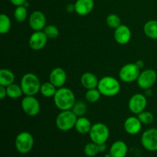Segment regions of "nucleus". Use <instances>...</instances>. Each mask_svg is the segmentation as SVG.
Masks as SVG:
<instances>
[{"instance_id": "72a5a7b5", "label": "nucleus", "mask_w": 157, "mask_h": 157, "mask_svg": "<svg viewBox=\"0 0 157 157\" xmlns=\"http://www.w3.org/2000/svg\"><path fill=\"white\" fill-rule=\"evenodd\" d=\"M9 1L15 6H23L27 0H9Z\"/></svg>"}, {"instance_id": "412c9836", "label": "nucleus", "mask_w": 157, "mask_h": 157, "mask_svg": "<svg viewBox=\"0 0 157 157\" xmlns=\"http://www.w3.org/2000/svg\"><path fill=\"white\" fill-rule=\"evenodd\" d=\"M15 81V75L12 71L3 68L0 70V85L8 87Z\"/></svg>"}, {"instance_id": "a878e982", "label": "nucleus", "mask_w": 157, "mask_h": 157, "mask_svg": "<svg viewBox=\"0 0 157 157\" xmlns=\"http://www.w3.org/2000/svg\"><path fill=\"white\" fill-rule=\"evenodd\" d=\"M101 94L98 88H94L87 90L85 94V99L86 101L90 104H94L98 101L101 98Z\"/></svg>"}, {"instance_id": "c9c22d12", "label": "nucleus", "mask_w": 157, "mask_h": 157, "mask_svg": "<svg viewBox=\"0 0 157 157\" xmlns=\"http://www.w3.org/2000/svg\"><path fill=\"white\" fill-rule=\"evenodd\" d=\"M98 148H99L100 153H104L107 150V146H106L105 144H98Z\"/></svg>"}, {"instance_id": "5701e85b", "label": "nucleus", "mask_w": 157, "mask_h": 157, "mask_svg": "<svg viewBox=\"0 0 157 157\" xmlns=\"http://www.w3.org/2000/svg\"><path fill=\"white\" fill-rule=\"evenodd\" d=\"M57 91V87L53 84L48 81L41 85L40 93L45 98H53Z\"/></svg>"}, {"instance_id": "aec40b11", "label": "nucleus", "mask_w": 157, "mask_h": 157, "mask_svg": "<svg viewBox=\"0 0 157 157\" xmlns=\"http://www.w3.org/2000/svg\"><path fill=\"white\" fill-rule=\"evenodd\" d=\"M92 126L93 125L91 124L90 120L85 117H80L77 119L75 128L78 133L84 135L90 133Z\"/></svg>"}, {"instance_id": "dca6fc26", "label": "nucleus", "mask_w": 157, "mask_h": 157, "mask_svg": "<svg viewBox=\"0 0 157 157\" xmlns=\"http://www.w3.org/2000/svg\"><path fill=\"white\" fill-rule=\"evenodd\" d=\"M142 124L137 117H129L124 122V130L128 134L136 135L141 130Z\"/></svg>"}, {"instance_id": "c85d7f7f", "label": "nucleus", "mask_w": 157, "mask_h": 157, "mask_svg": "<svg viewBox=\"0 0 157 157\" xmlns=\"http://www.w3.org/2000/svg\"><path fill=\"white\" fill-rule=\"evenodd\" d=\"M71 110L78 117H84V115L87 112V106L84 104V101H76L75 105L72 107Z\"/></svg>"}, {"instance_id": "473e14b6", "label": "nucleus", "mask_w": 157, "mask_h": 157, "mask_svg": "<svg viewBox=\"0 0 157 157\" xmlns=\"http://www.w3.org/2000/svg\"><path fill=\"white\" fill-rule=\"evenodd\" d=\"M7 96V91H6V87L0 85V99L3 100Z\"/></svg>"}, {"instance_id": "cd10ccee", "label": "nucleus", "mask_w": 157, "mask_h": 157, "mask_svg": "<svg viewBox=\"0 0 157 157\" xmlns=\"http://www.w3.org/2000/svg\"><path fill=\"white\" fill-rule=\"evenodd\" d=\"M84 154L88 157H94L100 153L98 144L91 142L86 144L84 148Z\"/></svg>"}, {"instance_id": "6e6552de", "label": "nucleus", "mask_w": 157, "mask_h": 157, "mask_svg": "<svg viewBox=\"0 0 157 157\" xmlns=\"http://www.w3.org/2000/svg\"><path fill=\"white\" fill-rule=\"evenodd\" d=\"M141 144L148 151H157V129L150 128L144 131L141 136Z\"/></svg>"}, {"instance_id": "a211bd4d", "label": "nucleus", "mask_w": 157, "mask_h": 157, "mask_svg": "<svg viewBox=\"0 0 157 157\" xmlns=\"http://www.w3.org/2000/svg\"><path fill=\"white\" fill-rule=\"evenodd\" d=\"M109 153L111 157H126L128 153V147L124 141H115L110 147Z\"/></svg>"}, {"instance_id": "4468645a", "label": "nucleus", "mask_w": 157, "mask_h": 157, "mask_svg": "<svg viewBox=\"0 0 157 157\" xmlns=\"http://www.w3.org/2000/svg\"><path fill=\"white\" fill-rule=\"evenodd\" d=\"M67 81V74L61 67H55L49 75V81L57 88L62 87Z\"/></svg>"}, {"instance_id": "2f4dec72", "label": "nucleus", "mask_w": 157, "mask_h": 157, "mask_svg": "<svg viewBox=\"0 0 157 157\" xmlns=\"http://www.w3.org/2000/svg\"><path fill=\"white\" fill-rule=\"evenodd\" d=\"M43 32L47 35L48 38H51V39L57 38L59 35V30H58V27L54 25H49L45 26V28L43 29Z\"/></svg>"}, {"instance_id": "e433bc0d", "label": "nucleus", "mask_w": 157, "mask_h": 157, "mask_svg": "<svg viewBox=\"0 0 157 157\" xmlns=\"http://www.w3.org/2000/svg\"><path fill=\"white\" fill-rule=\"evenodd\" d=\"M136 64L138 66V67H139L140 69H141V68H143V67H144V62L142 61V60H139V61H136Z\"/></svg>"}, {"instance_id": "6ab92c4d", "label": "nucleus", "mask_w": 157, "mask_h": 157, "mask_svg": "<svg viewBox=\"0 0 157 157\" xmlns=\"http://www.w3.org/2000/svg\"><path fill=\"white\" fill-rule=\"evenodd\" d=\"M81 82L83 87L87 90L98 88L99 80L95 75L91 72H85L81 78Z\"/></svg>"}, {"instance_id": "c756f323", "label": "nucleus", "mask_w": 157, "mask_h": 157, "mask_svg": "<svg viewBox=\"0 0 157 157\" xmlns=\"http://www.w3.org/2000/svg\"><path fill=\"white\" fill-rule=\"evenodd\" d=\"M106 22L109 27L116 29L121 25V19L116 14H110L107 17Z\"/></svg>"}, {"instance_id": "39448f33", "label": "nucleus", "mask_w": 157, "mask_h": 157, "mask_svg": "<svg viewBox=\"0 0 157 157\" xmlns=\"http://www.w3.org/2000/svg\"><path fill=\"white\" fill-rule=\"evenodd\" d=\"M88 134L91 142L97 144H106L110 136V130L104 124L97 123L92 126Z\"/></svg>"}, {"instance_id": "423d86ee", "label": "nucleus", "mask_w": 157, "mask_h": 157, "mask_svg": "<svg viewBox=\"0 0 157 157\" xmlns=\"http://www.w3.org/2000/svg\"><path fill=\"white\" fill-rule=\"evenodd\" d=\"M15 149L21 154H27L34 147L33 136L29 132H21L17 135L15 140Z\"/></svg>"}, {"instance_id": "9d476101", "label": "nucleus", "mask_w": 157, "mask_h": 157, "mask_svg": "<svg viewBox=\"0 0 157 157\" xmlns=\"http://www.w3.org/2000/svg\"><path fill=\"white\" fill-rule=\"evenodd\" d=\"M21 109L29 117H35L41 109L39 101L34 96H25L21 101Z\"/></svg>"}, {"instance_id": "9b49d317", "label": "nucleus", "mask_w": 157, "mask_h": 157, "mask_svg": "<svg viewBox=\"0 0 157 157\" xmlns=\"http://www.w3.org/2000/svg\"><path fill=\"white\" fill-rule=\"evenodd\" d=\"M147 106V97L142 94H135L129 100V109L133 114L137 115L145 110Z\"/></svg>"}, {"instance_id": "7c9ffc66", "label": "nucleus", "mask_w": 157, "mask_h": 157, "mask_svg": "<svg viewBox=\"0 0 157 157\" xmlns=\"http://www.w3.org/2000/svg\"><path fill=\"white\" fill-rule=\"evenodd\" d=\"M137 117L143 124H150L154 121V116L150 111L144 110L143 112L137 114Z\"/></svg>"}, {"instance_id": "0eeeda50", "label": "nucleus", "mask_w": 157, "mask_h": 157, "mask_svg": "<svg viewBox=\"0 0 157 157\" xmlns=\"http://www.w3.org/2000/svg\"><path fill=\"white\" fill-rule=\"evenodd\" d=\"M140 74V69L136 63H129L121 68L119 71V78L125 83H131L136 81Z\"/></svg>"}, {"instance_id": "20e7f679", "label": "nucleus", "mask_w": 157, "mask_h": 157, "mask_svg": "<svg viewBox=\"0 0 157 157\" xmlns=\"http://www.w3.org/2000/svg\"><path fill=\"white\" fill-rule=\"evenodd\" d=\"M78 117L71 110H61L56 117V126L61 131H69L75 127Z\"/></svg>"}, {"instance_id": "ea45409f", "label": "nucleus", "mask_w": 157, "mask_h": 157, "mask_svg": "<svg viewBox=\"0 0 157 157\" xmlns=\"http://www.w3.org/2000/svg\"><path fill=\"white\" fill-rule=\"evenodd\" d=\"M104 157H111V155L110 154V153H107V154H106L105 156H104Z\"/></svg>"}, {"instance_id": "f257e3e1", "label": "nucleus", "mask_w": 157, "mask_h": 157, "mask_svg": "<svg viewBox=\"0 0 157 157\" xmlns=\"http://www.w3.org/2000/svg\"><path fill=\"white\" fill-rule=\"evenodd\" d=\"M55 106L60 110H71L76 102L74 92L67 87H60L53 97Z\"/></svg>"}, {"instance_id": "7ed1b4c3", "label": "nucleus", "mask_w": 157, "mask_h": 157, "mask_svg": "<svg viewBox=\"0 0 157 157\" xmlns=\"http://www.w3.org/2000/svg\"><path fill=\"white\" fill-rule=\"evenodd\" d=\"M98 89L104 96L113 97L121 90V84L113 77L105 76L99 80Z\"/></svg>"}, {"instance_id": "4be33fe9", "label": "nucleus", "mask_w": 157, "mask_h": 157, "mask_svg": "<svg viewBox=\"0 0 157 157\" xmlns=\"http://www.w3.org/2000/svg\"><path fill=\"white\" fill-rule=\"evenodd\" d=\"M144 32L148 38L157 39V20H150L144 26Z\"/></svg>"}, {"instance_id": "ddd939ff", "label": "nucleus", "mask_w": 157, "mask_h": 157, "mask_svg": "<svg viewBox=\"0 0 157 157\" xmlns=\"http://www.w3.org/2000/svg\"><path fill=\"white\" fill-rule=\"evenodd\" d=\"M48 39V38L43 31H37L32 33L29 38V46L33 50L39 51L46 45Z\"/></svg>"}, {"instance_id": "4c0bfd02", "label": "nucleus", "mask_w": 157, "mask_h": 157, "mask_svg": "<svg viewBox=\"0 0 157 157\" xmlns=\"http://www.w3.org/2000/svg\"><path fill=\"white\" fill-rule=\"evenodd\" d=\"M152 95V90H150V88L147 89L145 90V96L146 97H150Z\"/></svg>"}, {"instance_id": "58836bf2", "label": "nucleus", "mask_w": 157, "mask_h": 157, "mask_svg": "<svg viewBox=\"0 0 157 157\" xmlns=\"http://www.w3.org/2000/svg\"><path fill=\"white\" fill-rule=\"evenodd\" d=\"M23 6H25V7L28 8V7H29V2H27V1H26V2H25V4H24V5H23Z\"/></svg>"}, {"instance_id": "f3484780", "label": "nucleus", "mask_w": 157, "mask_h": 157, "mask_svg": "<svg viewBox=\"0 0 157 157\" xmlns=\"http://www.w3.org/2000/svg\"><path fill=\"white\" fill-rule=\"evenodd\" d=\"M75 12L78 15L84 16L90 14L94 7V0H77L75 3Z\"/></svg>"}, {"instance_id": "f8f14e48", "label": "nucleus", "mask_w": 157, "mask_h": 157, "mask_svg": "<svg viewBox=\"0 0 157 157\" xmlns=\"http://www.w3.org/2000/svg\"><path fill=\"white\" fill-rule=\"evenodd\" d=\"M46 17L41 11H34L29 18V24L35 32L43 31L46 26Z\"/></svg>"}, {"instance_id": "393cba45", "label": "nucleus", "mask_w": 157, "mask_h": 157, "mask_svg": "<svg viewBox=\"0 0 157 157\" xmlns=\"http://www.w3.org/2000/svg\"><path fill=\"white\" fill-rule=\"evenodd\" d=\"M11 20L6 14L0 15V33L4 35L8 33L11 29Z\"/></svg>"}, {"instance_id": "2eb2a0df", "label": "nucleus", "mask_w": 157, "mask_h": 157, "mask_svg": "<svg viewBox=\"0 0 157 157\" xmlns=\"http://www.w3.org/2000/svg\"><path fill=\"white\" fill-rule=\"evenodd\" d=\"M131 31L128 26L121 25L114 30L113 37L117 43L119 44H126L131 39Z\"/></svg>"}, {"instance_id": "1a4fd4ad", "label": "nucleus", "mask_w": 157, "mask_h": 157, "mask_svg": "<svg viewBox=\"0 0 157 157\" xmlns=\"http://www.w3.org/2000/svg\"><path fill=\"white\" fill-rule=\"evenodd\" d=\"M157 79L156 72L153 69H147L140 72L137 80V84L141 89L147 90L151 88Z\"/></svg>"}, {"instance_id": "b1692460", "label": "nucleus", "mask_w": 157, "mask_h": 157, "mask_svg": "<svg viewBox=\"0 0 157 157\" xmlns=\"http://www.w3.org/2000/svg\"><path fill=\"white\" fill-rule=\"evenodd\" d=\"M6 91H7V96L11 99H17L24 94L21 86L14 83L6 87Z\"/></svg>"}, {"instance_id": "f03ea898", "label": "nucleus", "mask_w": 157, "mask_h": 157, "mask_svg": "<svg viewBox=\"0 0 157 157\" xmlns=\"http://www.w3.org/2000/svg\"><path fill=\"white\" fill-rule=\"evenodd\" d=\"M41 85L38 77L32 73H27L23 75L20 82L21 90L25 96H35L40 92Z\"/></svg>"}, {"instance_id": "f704fd0d", "label": "nucleus", "mask_w": 157, "mask_h": 157, "mask_svg": "<svg viewBox=\"0 0 157 157\" xmlns=\"http://www.w3.org/2000/svg\"><path fill=\"white\" fill-rule=\"evenodd\" d=\"M66 10H67V12H70V13H71V12H75V4H71V3L67 4V6H66Z\"/></svg>"}, {"instance_id": "bb28decb", "label": "nucleus", "mask_w": 157, "mask_h": 157, "mask_svg": "<svg viewBox=\"0 0 157 157\" xmlns=\"http://www.w3.org/2000/svg\"><path fill=\"white\" fill-rule=\"evenodd\" d=\"M28 11L27 8L24 6H16L14 12V18L18 22H22L27 18Z\"/></svg>"}]
</instances>
